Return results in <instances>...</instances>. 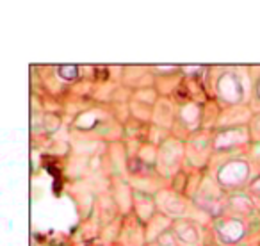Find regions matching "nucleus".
<instances>
[{
    "label": "nucleus",
    "instance_id": "nucleus-1",
    "mask_svg": "<svg viewBox=\"0 0 260 246\" xmlns=\"http://www.w3.org/2000/svg\"><path fill=\"white\" fill-rule=\"evenodd\" d=\"M59 74H61V77L66 78V80H74L78 75V68L75 64H62L59 66Z\"/></svg>",
    "mask_w": 260,
    "mask_h": 246
}]
</instances>
